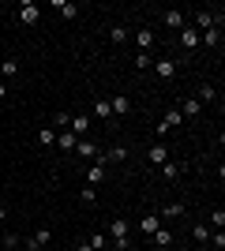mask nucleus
Listing matches in <instances>:
<instances>
[{
    "instance_id": "nucleus-1",
    "label": "nucleus",
    "mask_w": 225,
    "mask_h": 251,
    "mask_svg": "<svg viewBox=\"0 0 225 251\" xmlns=\"http://www.w3.org/2000/svg\"><path fill=\"white\" fill-rule=\"evenodd\" d=\"M38 19H42L38 4H19V23H23V26H34Z\"/></svg>"
},
{
    "instance_id": "nucleus-2",
    "label": "nucleus",
    "mask_w": 225,
    "mask_h": 251,
    "mask_svg": "<svg viewBox=\"0 0 225 251\" xmlns=\"http://www.w3.org/2000/svg\"><path fill=\"white\" fill-rule=\"evenodd\" d=\"M109 240H117V248L128 244V221H109Z\"/></svg>"
},
{
    "instance_id": "nucleus-3",
    "label": "nucleus",
    "mask_w": 225,
    "mask_h": 251,
    "mask_svg": "<svg viewBox=\"0 0 225 251\" xmlns=\"http://www.w3.org/2000/svg\"><path fill=\"white\" fill-rule=\"evenodd\" d=\"M176 42H180L184 49H199V30H195V26H184V30H180V38H176Z\"/></svg>"
},
{
    "instance_id": "nucleus-4",
    "label": "nucleus",
    "mask_w": 225,
    "mask_h": 251,
    "mask_svg": "<svg viewBox=\"0 0 225 251\" xmlns=\"http://www.w3.org/2000/svg\"><path fill=\"white\" fill-rule=\"evenodd\" d=\"M49 240H53V229H38V232H34V236H30L26 244H30V251H38V248H45Z\"/></svg>"
},
{
    "instance_id": "nucleus-5",
    "label": "nucleus",
    "mask_w": 225,
    "mask_h": 251,
    "mask_svg": "<svg viewBox=\"0 0 225 251\" xmlns=\"http://www.w3.org/2000/svg\"><path fill=\"white\" fill-rule=\"evenodd\" d=\"M109 109H113V116H128L131 101H128V98H109Z\"/></svg>"
},
{
    "instance_id": "nucleus-6",
    "label": "nucleus",
    "mask_w": 225,
    "mask_h": 251,
    "mask_svg": "<svg viewBox=\"0 0 225 251\" xmlns=\"http://www.w3.org/2000/svg\"><path fill=\"white\" fill-rule=\"evenodd\" d=\"M56 147L60 150H75L79 147V135H75V131H60V135H56Z\"/></svg>"
},
{
    "instance_id": "nucleus-7",
    "label": "nucleus",
    "mask_w": 225,
    "mask_h": 251,
    "mask_svg": "<svg viewBox=\"0 0 225 251\" xmlns=\"http://www.w3.org/2000/svg\"><path fill=\"white\" fill-rule=\"evenodd\" d=\"M68 127H72L75 135H86V131H90V116H72V120H68Z\"/></svg>"
},
{
    "instance_id": "nucleus-8",
    "label": "nucleus",
    "mask_w": 225,
    "mask_h": 251,
    "mask_svg": "<svg viewBox=\"0 0 225 251\" xmlns=\"http://www.w3.org/2000/svg\"><path fill=\"white\" fill-rule=\"evenodd\" d=\"M150 161H154V165H165V161H169V150H165V147H161V143H154V147H150Z\"/></svg>"
},
{
    "instance_id": "nucleus-9",
    "label": "nucleus",
    "mask_w": 225,
    "mask_h": 251,
    "mask_svg": "<svg viewBox=\"0 0 225 251\" xmlns=\"http://www.w3.org/2000/svg\"><path fill=\"white\" fill-rule=\"evenodd\" d=\"M199 45H214V49H218V45H222V30H214V26L203 30V34H199Z\"/></svg>"
},
{
    "instance_id": "nucleus-10",
    "label": "nucleus",
    "mask_w": 225,
    "mask_h": 251,
    "mask_svg": "<svg viewBox=\"0 0 225 251\" xmlns=\"http://www.w3.org/2000/svg\"><path fill=\"white\" fill-rule=\"evenodd\" d=\"M135 45H139V49H143V52H147V49H150V45H154V30H150V26H143V30H139V34H135Z\"/></svg>"
},
{
    "instance_id": "nucleus-11",
    "label": "nucleus",
    "mask_w": 225,
    "mask_h": 251,
    "mask_svg": "<svg viewBox=\"0 0 225 251\" xmlns=\"http://www.w3.org/2000/svg\"><path fill=\"white\" fill-rule=\"evenodd\" d=\"M165 26H173V30H184L188 23H184V11H165Z\"/></svg>"
},
{
    "instance_id": "nucleus-12",
    "label": "nucleus",
    "mask_w": 225,
    "mask_h": 251,
    "mask_svg": "<svg viewBox=\"0 0 225 251\" xmlns=\"http://www.w3.org/2000/svg\"><path fill=\"white\" fill-rule=\"evenodd\" d=\"M154 72H158L161 79H173V75H176V64H173V60H158V64H154Z\"/></svg>"
},
{
    "instance_id": "nucleus-13",
    "label": "nucleus",
    "mask_w": 225,
    "mask_h": 251,
    "mask_svg": "<svg viewBox=\"0 0 225 251\" xmlns=\"http://www.w3.org/2000/svg\"><path fill=\"white\" fill-rule=\"evenodd\" d=\"M199 109H203V101H195V98H184L180 116H199Z\"/></svg>"
},
{
    "instance_id": "nucleus-14",
    "label": "nucleus",
    "mask_w": 225,
    "mask_h": 251,
    "mask_svg": "<svg viewBox=\"0 0 225 251\" xmlns=\"http://www.w3.org/2000/svg\"><path fill=\"white\" fill-rule=\"evenodd\" d=\"M101 180H105V165H101V161H98V165L90 169V173H86V184H94V188H98V184H101Z\"/></svg>"
},
{
    "instance_id": "nucleus-15",
    "label": "nucleus",
    "mask_w": 225,
    "mask_h": 251,
    "mask_svg": "<svg viewBox=\"0 0 225 251\" xmlns=\"http://www.w3.org/2000/svg\"><path fill=\"white\" fill-rule=\"evenodd\" d=\"M75 150H79V154H83V157H94V154L101 157V150H98L94 143H90V139H79V147H75Z\"/></svg>"
},
{
    "instance_id": "nucleus-16",
    "label": "nucleus",
    "mask_w": 225,
    "mask_h": 251,
    "mask_svg": "<svg viewBox=\"0 0 225 251\" xmlns=\"http://www.w3.org/2000/svg\"><path fill=\"white\" fill-rule=\"evenodd\" d=\"M15 72H19V60H15V56H8V60L0 64V75H4V79H11Z\"/></svg>"
},
{
    "instance_id": "nucleus-17",
    "label": "nucleus",
    "mask_w": 225,
    "mask_h": 251,
    "mask_svg": "<svg viewBox=\"0 0 225 251\" xmlns=\"http://www.w3.org/2000/svg\"><path fill=\"white\" fill-rule=\"evenodd\" d=\"M150 236H154V244H158V248H169V244H173V232H169V229H158V232H150Z\"/></svg>"
},
{
    "instance_id": "nucleus-18",
    "label": "nucleus",
    "mask_w": 225,
    "mask_h": 251,
    "mask_svg": "<svg viewBox=\"0 0 225 251\" xmlns=\"http://www.w3.org/2000/svg\"><path fill=\"white\" fill-rule=\"evenodd\" d=\"M86 244H90L94 251H105V248H109V236H105V232H94V236H90Z\"/></svg>"
},
{
    "instance_id": "nucleus-19",
    "label": "nucleus",
    "mask_w": 225,
    "mask_h": 251,
    "mask_svg": "<svg viewBox=\"0 0 225 251\" xmlns=\"http://www.w3.org/2000/svg\"><path fill=\"white\" fill-rule=\"evenodd\" d=\"M161 176H165V180H176V176H180V165H176V161H165V165H161Z\"/></svg>"
},
{
    "instance_id": "nucleus-20",
    "label": "nucleus",
    "mask_w": 225,
    "mask_h": 251,
    "mask_svg": "<svg viewBox=\"0 0 225 251\" xmlns=\"http://www.w3.org/2000/svg\"><path fill=\"white\" fill-rule=\"evenodd\" d=\"M192 236H195V244H206V240H210V225H195Z\"/></svg>"
},
{
    "instance_id": "nucleus-21",
    "label": "nucleus",
    "mask_w": 225,
    "mask_h": 251,
    "mask_svg": "<svg viewBox=\"0 0 225 251\" xmlns=\"http://www.w3.org/2000/svg\"><path fill=\"white\" fill-rule=\"evenodd\" d=\"M139 229L147 232V236H150V232H158V214H150V218H143V221H139Z\"/></svg>"
},
{
    "instance_id": "nucleus-22",
    "label": "nucleus",
    "mask_w": 225,
    "mask_h": 251,
    "mask_svg": "<svg viewBox=\"0 0 225 251\" xmlns=\"http://www.w3.org/2000/svg\"><path fill=\"white\" fill-rule=\"evenodd\" d=\"M94 113H98V120H113V109H109V101H94Z\"/></svg>"
},
{
    "instance_id": "nucleus-23",
    "label": "nucleus",
    "mask_w": 225,
    "mask_h": 251,
    "mask_svg": "<svg viewBox=\"0 0 225 251\" xmlns=\"http://www.w3.org/2000/svg\"><path fill=\"white\" fill-rule=\"evenodd\" d=\"M180 120H184V116H180V109H169V113H165V120H161V124H165V127H176V124H180Z\"/></svg>"
},
{
    "instance_id": "nucleus-24",
    "label": "nucleus",
    "mask_w": 225,
    "mask_h": 251,
    "mask_svg": "<svg viewBox=\"0 0 225 251\" xmlns=\"http://www.w3.org/2000/svg\"><path fill=\"white\" fill-rule=\"evenodd\" d=\"M180 214H184V206H180V202H169V206L161 210V218H180Z\"/></svg>"
},
{
    "instance_id": "nucleus-25",
    "label": "nucleus",
    "mask_w": 225,
    "mask_h": 251,
    "mask_svg": "<svg viewBox=\"0 0 225 251\" xmlns=\"http://www.w3.org/2000/svg\"><path fill=\"white\" fill-rule=\"evenodd\" d=\"M199 98H203V101H214V98H218V90H214L210 83H203V86H199Z\"/></svg>"
},
{
    "instance_id": "nucleus-26",
    "label": "nucleus",
    "mask_w": 225,
    "mask_h": 251,
    "mask_svg": "<svg viewBox=\"0 0 225 251\" xmlns=\"http://www.w3.org/2000/svg\"><path fill=\"white\" fill-rule=\"evenodd\" d=\"M38 143H42V147H53V143H56V131H38Z\"/></svg>"
},
{
    "instance_id": "nucleus-27",
    "label": "nucleus",
    "mask_w": 225,
    "mask_h": 251,
    "mask_svg": "<svg viewBox=\"0 0 225 251\" xmlns=\"http://www.w3.org/2000/svg\"><path fill=\"white\" fill-rule=\"evenodd\" d=\"M56 8H60V15H64V19H75V15H79V8H75V4H56Z\"/></svg>"
},
{
    "instance_id": "nucleus-28",
    "label": "nucleus",
    "mask_w": 225,
    "mask_h": 251,
    "mask_svg": "<svg viewBox=\"0 0 225 251\" xmlns=\"http://www.w3.org/2000/svg\"><path fill=\"white\" fill-rule=\"evenodd\" d=\"M109 38H113V42H128V30H124V26H113V30H109Z\"/></svg>"
},
{
    "instance_id": "nucleus-29",
    "label": "nucleus",
    "mask_w": 225,
    "mask_h": 251,
    "mask_svg": "<svg viewBox=\"0 0 225 251\" xmlns=\"http://www.w3.org/2000/svg\"><path fill=\"white\" fill-rule=\"evenodd\" d=\"M109 157H113V161H128V150H124V147H113V150H109Z\"/></svg>"
},
{
    "instance_id": "nucleus-30",
    "label": "nucleus",
    "mask_w": 225,
    "mask_h": 251,
    "mask_svg": "<svg viewBox=\"0 0 225 251\" xmlns=\"http://www.w3.org/2000/svg\"><path fill=\"white\" fill-rule=\"evenodd\" d=\"M98 199V188H94V184H86V188H83V202H94Z\"/></svg>"
},
{
    "instance_id": "nucleus-31",
    "label": "nucleus",
    "mask_w": 225,
    "mask_h": 251,
    "mask_svg": "<svg viewBox=\"0 0 225 251\" xmlns=\"http://www.w3.org/2000/svg\"><path fill=\"white\" fill-rule=\"evenodd\" d=\"M0 248H19V236H11V232H8V236H0Z\"/></svg>"
},
{
    "instance_id": "nucleus-32",
    "label": "nucleus",
    "mask_w": 225,
    "mask_h": 251,
    "mask_svg": "<svg viewBox=\"0 0 225 251\" xmlns=\"http://www.w3.org/2000/svg\"><path fill=\"white\" fill-rule=\"evenodd\" d=\"M210 221H214V229H225V210H214V218H210Z\"/></svg>"
},
{
    "instance_id": "nucleus-33",
    "label": "nucleus",
    "mask_w": 225,
    "mask_h": 251,
    "mask_svg": "<svg viewBox=\"0 0 225 251\" xmlns=\"http://www.w3.org/2000/svg\"><path fill=\"white\" fill-rule=\"evenodd\" d=\"M135 68H150V52H139V56H135Z\"/></svg>"
},
{
    "instance_id": "nucleus-34",
    "label": "nucleus",
    "mask_w": 225,
    "mask_h": 251,
    "mask_svg": "<svg viewBox=\"0 0 225 251\" xmlns=\"http://www.w3.org/2000/svg\"><path fill=\"white\" fill-rule=\"evenodd\" d=\"M75 251H94V248H90V244H79V248H75Z\"/></svg>"
},
{
    "instance_id": "nucleus-35",
    "label": "nucleus",
    "mask_w": 225,
    "mask_h": 251,
    "mask_svg": "<svg viewBox=\"0 0 225 251\" xmlns=\"http://www.w3.org/2000/svg\"><path fill=\"white\" fill-rule=\"evenodd\" d=\"M117 251H135V248H131V244H120V248Z\"/></svg>"
},
{
    "instance_id": "nucleus-36",
    "label": "nucleus",
    "mask_w": 225,
    "mask_h": 251,
    "mask_svg": "<svg viewBox=\"0 0 225 251\" xmlns=\"http://www.w3.org/2000/svg\"><path fill=\"white\" fill-rule=\"evenodd\" d=\"M4 218H8V210H4V206H0V221H4Z\"/></svg>"
},
{
    "instance_id": "nucleus-37",
    "label": "nucleus",
    "mask_w": 225,
    "mask_h": 251,
    "mask_svg": "<svg viewBox=\"0 0 225 251\" xmlns=\"http://www.w3.org/2000/svg\"><path fill=\"white\" fill-rule=\"evenodd\" d=\"M4 94H8V86H4V83H0V98H4Z\"/></svg>"
},
{
    "instance_id": "nucleus-38",
    "label": "nucleus",
    "mask_w": 225,
    "mask_h": 251,
    "mask_svg": "<svg viewBox=\"0 0 225 251\" xmlns=\"http://www.w3.org/2000/svg\"><path fill=\"white\" fill-rule=\"evenodd\" d=\"M0 206H4V199H0Z\"/></svg>"
}]
</instances>
